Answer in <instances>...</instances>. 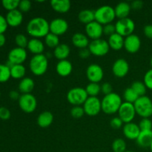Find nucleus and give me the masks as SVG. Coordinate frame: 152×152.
Returning a JSON list of instances; mask_svg holds the SVG:
<instances>
[{"instance_id":"obj_13","label":"nucleus","mask_w":152,"mask_h":152,"mask_svg":"<svg viewBox=\"0 0 152 152\" xmlns=\"http://www.w3.org/2000/svg\"><path fill=\"white\" fill-rule=\"evenodd\" d=\"M28 57V53L25 48L16 47L11 49L7 55V60L13 65H22Z\"/></svg>"},{"instance_id":"obj_36","label":"nucleus","mask_w":152,"mask_h":152,"mask_svg":"<svg viewBox=\"0 0 152 152\" xmlns=\"http://www.w3.org/2000/svg\"><path fill=\"white\" fill-rule=\"evenodd\" d=\"M112 150L114 152H125L126 151V142L121 138L114 140L112 142Z\"/></svg>"},{"instance_id":"obj_25","label":"nucleus","mask_w":152,"mask_h":152,"mask_svg":"<svg viewBox=\"0 0 152 152\" xmlns=\"http://www.w3.org/2000/svg\"><path fill=\"white\" fill-rule=\"evenodd\" d=\"M136 141L141 148H149L152 143V130L141 131Z\"/></svg>"},{"instance_id":"obj_5","label":"nucleus","mask_w":152,"mask_h":152,"mask_svg":"<svg viewBox=\"0 0 152 152\" xmlns=\"http://www.w3.org/2000/svg\"><path fill=\"white\" fill-rule=\"evenodd\" d=\"M137 114L142 118H149L152 116V100L147 96H140L134 103Z\"/></svg>"},{"instance_id":"obj_41","label":"nucleus","mask_w":152,"mask_h":152,"mask_svg":"<svg viewBox=\"0 0 152 152\" xmlns=\"http://www.w3.org/2000/svg\"><path fill=\"white\" fill-rule=\"evenodd\" d=\"M138 125L141 131L152 130V122L149 118H142Z\"/></svg>"},{"instance_id":"obj_27","label":"nucleus","mask_w":152,"mask_h":152,"mask_svg":"<svg viewBox=\"0 0 152 152\" xmlns=\"http://www.w3.org/2000/svg\"><path fill=\"white\" fill-rule=\"evenodd\" d=\"M71 53V48L67 44H59L53 50V56L59 59V61L65 60L69 56Z\"/></svg>"},{"instance_id":"obj_20","label":"nucleus","mask_w":152,"mask_h":152,"mask_svg":"<svg viewBox=\"0 0 152 152\" xmlns=\"http://www.w3.org/2000/svg\"><path fill=\"white\" fill-rule=\"evenodd\" d=\"M73 71V65L70 61L65 59L57 62L56 65V71L61 77H68Z\"/></svg>"},{"instance_id":"obj_21","label":"nucleus","mask_w":152,"mask_h":152,"mask_svg":"<svg viewBox=\"0 0 152 152\" xmlns=\"http://www.w3.org/2000/svg\"><path fill=\"white\" fill-rule=\"evenodd\" d=\"M50 6L57 13H65L71 9V3L69 0H52Z\"/></svg>"},{"instance_id":"obj_14","label":"nucleus","mask_w":152,"mask_h":152,"mask_svg":"<svg viewBox=\"0 0 152 152\" xmlns=\"http://www.w3.org/2000/svg\"><path fill=\"white\" fill-rule=\"evenodd\" d=\"M130 66L125 59L120 58L117 59L112 65V72L115 77L118 78H123L129 72Z\"/></svg>"},{"instance_id":"obj_40","label":"nucleus","mask_w":152,"mask_h":152,"mask_svg":"<svg viewBox=\"0 0 152 152\" xmlns=\"http://www.w3.org/2000/svg\"><path fill=\"white\" fill-rule=\"evenodd\" d=\"M85 111L83 107L82 106H74L71 109V115L74 119H80L84 116Z\"/></svg>"},{"instance_id":"obj_52","label":"nucleus","mask_w":152,"mask_h":152,"mask_svg":"<svg viewBox=\"0 0 152 152\" xmlns=\"http://www.w3.org/2000/svg\"><path fill=\"white\" fill-rule=\"evenodd\" d=\"M21 95L19 94V92L17 91H10V93H9V97L11 99H13V100H19V97H20Z\"/></svg>"},{"instance_id":"obj_57","label":"nucleus","mask_w":152,"mask_h":152,"mask_svg":"<svg viewBox=\"0 0 152 152\" xmlns=\"http://www.w3.org/2000/svg\"><path fill=\"white\" fill-rule=\"evenodd\" d=\"M0 96H1V91H0Z\"/></svg>"},{"instance_id":"obj_33","label":"nucleus","mask_w":152,"mask_h":152,"mask_svg":"<svg viewBox=\"0 0 152 152\" xmlns=\"http://www.w3.org/2000/svg\"><path fill=\"white\" fill-rule=\"evenodd\" d=\"M134 91L139 96H145L147 91V87L145 86V83L141 81H135L132 83L131 86Z\"/></svg>"},{"instance_id":"obj_6","label":"nucleus","mask_w":152,"mask_h":152,"mask_svg":"<svg viewBox=\"0 0 152 152\" xmlns=\"http://www.w3.org/2000/svg\"><path fill=\"white\" fill-rule=\"evenodd\" d=\"M88 98L86 88L81 87H75L70 89L67 94V99L68 102L74 106H81Z\"/></svg>"},{"instance_id":"obj_48","label":"nucleus","mask_w":152,"mask_h":152,"mask_svg":"<svg viewBox=\"0 0 152 152\" xmlns=\"http://www.w3.org/2000/svg\"><path fill=\"white\" fill-rule=\"evenodd\" d=\"M101 91L105 95H108L113 92V87L109 83H104L101 86Z\"/></svg>"},{"instance_id":"obj_23","label":"nucleus","mask_w":152,"mask_h":152,"mask_svg":"<svg viewBox=\"0 0 152 152\" xmlns=\"http://www.w3.org/2000/svg\"><path fill=\"white\" fill-rule=\"evenodd\" d=\"M131 10H132V7L129 3L126 1H121L118 3L114 8L116 17L118 18V19L128 18L129 15L130 14Z\"/></svg>"},{"instance_id":"obj_50","label":"nucleus","mask_w":152,"mask_h":152,"mask_svg":"<svg viewBox=\"0 0 152 152\" xmlns=\"http://www.w3.org/2000/svg\"><path fill=\"white\" fill-rule=\"evenodd\" d=\"M143 33L148 39H152V25H147L144 27Z\"/></svg>"},{"instance_id":"obj_7","label":"nucleus","mask_w":152,"mask_h":152,"mask_svg":"<svg viewBox=\"0 0 152 152\" xmlns=\"http://www.w3.org/2000/svg\"><path fill=\"white\" fill-rule=\"evenodd\" d=\"M115 28L116 33L126 38L128 36L133 34L135 30V23L130 18H125L117 20L115 23Z\"/></svg>"},{"instance_id":"obj_35","label":"nucleus","mask_w":152,"mask_h":152,"mask_svg":"<svg viewBox=\"0 0 152 152\" xmlns=\"http://www.w3.org/2000/svg\"><path fill=\"white\" fill-rule=\"evenodd\" d=\"M123 96H124L125 102H130V103L134 104L137 100L138 98L140 97L134 91L133 89L132 88H127L125 90L124 93H123Z\"/></svg>"},{"instance_id":"obj_56","label":"nucleus","mask_w":152,"mask_h":152,"mask_svg":"<svg viewBox=\"0 0 152 152\" xmlns=\"http://www.w3.org/2000/svg\"><path fill=\"white\" fill-rule=\"evenodd\" d=\"M125 152H134V151H125Z\"/></svg>"},{"instance_id":"obj_1","label":"nucleus","mask_w":152,"mask_h":152,"mask_svg":"<svg viewBox=\"0 0 152 152\" xmlns=\"http://www.w3.org/2000/svg\"><path fill=\"white\" fill-rule=\"evenodd\" d=\"M49 22L43 17H34L28 22L26 27L27 33L33 38L45 37L50 33Z\"/></svg>"},{"instance_id":"obj_31","label":"nucleus","mask_w":152,"mask_h":152,"mask_svg":"<svg viewBox=\"0 0 152 152\" xmlns=\"http://www.w3.org/2000/svg\"><path fill=\"white\" fill-rule=\"evenodd\" d=\"M26 74V68L23 65H14L10 68V76L15 80H22Z\"/></svg>"},{"instance_id":"obj_39","label":"nucleus","mask_w":152,"mask_h":152,"mask_svg":"<svg viewBox=\"0 0 152 152\" xmlns=\"http://www.w3.org/2000/svg\"><path fill=\"white\" fill-rule=\"evenodd\" d=\"M1 4L4 8L8 11L16 10L19 7V0H2Z\"/></svg>"},{"instance_id":"obj_17","label":"nucleus","mask_w":152,"mask_h":152,"mask_svg":"<svg viewBox=\"0 0 152 152\" xmlns=\"http://www.w3.org/2000/svg\"><path fill=\"white\" fill-rule=\"evenodd\" d=\"M141 40L136 34H132L125 38L124 48L126 51L130 53H135L140 49Z\"/></svg>"},{"instance_id":"obj_44","label":"nucleus","mask_w":152,"mask_h":152,"mask_svg":"<svg viewBox=\"0 0 152 152\" xmlns=\"http://www.w3.org/2000/svg\"><path fill=\"white\" fill-rule=\"evenodd\" d=\"M116 33V28L115 25H113V24H108V25H103V34L105 35L111 36L112 34H115Z\"/></svg>"},{"instance_id":"obj_30","label":"nucleus","mask_w":152,"mask_h":152,"mask_svg":"<svg viewBox=\"0 0 152 152\" xmlns=\"http://www.w3.org/2000/svg\"><path fill=\"white\" fill-rule=\"evenodd\" d=\"M78 19L83 24H88L95 21V10L90 9H85L80 11L78 14Z\"/></svg>"},{"instance_id":"obj_18","label":"nucleus","mask_w":152,"mask_h":152,"mask_svg":"<svg viewBox=\"0 0 152 152\" xmlns=\"http://www.w3.org/2000/svg\"><path fill=\"white\" fill-rule=\"evenodd\" d=\"M140 132L141 130L139 127V125L136 124L133 122L126 123L123 128V132L124 136L127 139L132 140H136L139 137Z\"/></svg>"},{"instance_id":"obj_43","label":"nucleus","mask_w":152,"mask_h":152,"mask_svg":"<svg viewBox=\"0 0 152 152\" xmlns=\"http://www.w3.org/2000/svg\"><path fill=\"white\" fill-rule=\"evenodd\" d=\"M143 83H145L147 88L152 90V68L145 73L143 78Z\"/></svg>"},{"instance_id":"obj_49","label":"nucleus","mask_w":152,"mask_h":152,"mask_svg":"<svg viewBox=\"0 0 152 152\" xmlns=\"http://www.w3.org/2000/svg\"><path fill=\"white\" fill-rule=\"evenodd\" d=\"M91 52L89 50L88 48H83V49H80V52H79V55H80V57L81 59H86L87 58H88L89 56H91Z\"/></svg>"},{"instance_id":"obj_12","label":"nucleus","mask_w":152,"mask_h":152,"mask_svg":"<svg viewBox=\"0 0 152 152\" xmlns=\"http://www.w3.org/2000/svg\"><path fill=\"white\" fill-rule=\"evenodd\" d=\"M86 77L91 83H99L103 79V69L98 64H91L86 70Z\"/></svg>"},{"instance_id":"obj_2","label":"nucleus","mask_w":152,"mask_h":152,"mask_svg":"<svg viewBox=\"0 0 152 152\" xmlns=\"http://www.w3.org/2000/svg\"><path fill=\"white\" fill-rule=\"evenodd\" d=\"M123 101L118 94L115 92L105 95L101 100L102 111L106 114H114L118 112Z\"/></svg>"},{"instance_id":"obj_54","label":"nucleus","mask_w":152,"mask_h":152,"mask_svg":"<svg viewBox=\"0 0 152 152\" xmlns=\"http://www.w3.org/2000/svg\"><path fill=\"white\" fill-rule=\"evenodd\" d=\"M150 65H151V68H152V57L151 58V60H150Z\"/></svg>"},{"instance_id":"obj_38","label":"nucleus","mask_w":152,"mask_h":152,"mask_svg":"<svg viewBox=\"0 0 152 152\" xmlns=\"http://www.w3.org/2000/svg\"><path fill=\"white\" fill-rule=\"evenodd\" d=\"M28 42L26 36L23 34H18L15 37V43L16 44L17 47L21 48H26L28 47Z\"/></svg>"},{"instance_id":"obj_4","label":"nucleus","mask_w":152,"mask_h":152,"mask_svg":"<svg viewBox=\"0 0 152 152\" xmlns=\"http://www.w3.org/2000/svg\"><path fill=\"white\" fill-rule=\"evenodd\" d=\"M115 18V10L110 5H102L95 10V21L102 25L111 24Z\"/></svg>"},{"instance_id":"obj_28","label":"nucleus","mask_w":152,"mask_h":152,"mask_svg":"<svg viewBox=\"0 0 152 152\" xmlns=\"http://www.w3.org/2000/svg\"><path fill=\"white\" fill-rule=\"evenodd\" d=\"M53 115L50 111H45L37 117V124L41 128H48L53 123Z\"/></svg>"},{"instance_id":"obj_9","label":"nucleus","mask_w":152,"mask_h":152,"mask_svg":"<svg viewBox=\"0 0 152 152\" xmlns=\"http://www.w3.org/2000/svg\"><path fill=\"white\" fill-rule=\"evenodd\" d=\"M19 108L27 114L34 112L37 107V100L32 94H24L19 97Z\"/></svg>"},{"instance_id":"obj_16","label":"nucleus","mask_w":152,"mask_h":152,"mask_svg":"<svg viewBox=\"0 0 152 152\" xmlns=\"http://www.w3.org/2000/svg\"><path fill=\"white\" fill-rule=\"evenodd\" d=\"M86 36L92 40L101 39L103 34V25L94 21L86 25Z\"/></svg>"},{"instance_id":"obj_11","label":"nucleus","mask_w":152,"mask_h":152,"mask_svg":"<svg viewBox=\"0 0 152 152\" xmlns=\"http://www.w3.org/2000/svg\"><path fill=\"white\" fill-rule=\"evenodd\" d=\"M117 113H118V117L121 119L125 124L132 123L137 114L134 104L127 102L122 103Z\"/></svg>"},{"instance_id":"obj_45","label":"nucleus","mask_w":152,"mask_h":152,"mask_svg":"<svg viewBox=\"0 0 152 152\" xmlns=\"http://www.w3.org/2000/svg\"><path fill=\"white\" fill-rule=\"evenodd\" d=\"M11 113L10 110L4 106L0 107V119L1 120H7L10 118Z\"/></svg>"},{"instance_id":"obj_10","label":"nucleus","mask_w":152,"mask_h":152,"mask_svg":"<svg viewBox=\"0 0 152 152\" xmlns=\"http://www.w3.org/2000/svg\"><path fill=\"white\" fill-rule=\"evenodd\" d=\"M83 107L85 114L90 117L98 115L102 111L101 100L97 96H88Z\"/></svg>"},{"instance_id":"obj_37","label":"nucleus","mask_w":152,"mask_h":152,"mask_svg":"<svg viewBox=\"0 0 152 152\" xmlns=\"http://www.w3.org/2000/svg\"><path fill=\"white\" fill-rule=\"evenodd\" d=\"M10 77V68L5 64H0V83H6Z\"/></svg>"},{"instance_id":"obj_26","label":"nucleus","mask_w":152,"mask_h":152,"mask_svg":"<svg viewBox=\"0 0 152 152\" xmlns=\"http://www.w3.org/2000/svg\"><path fill=\"white\" fill-rule=\"evenodd\" d=\"M124 37L115 33L108 37V42L110 48H112L114 50H120L124 48Z\"/></svg>"},{"instance_id":"obj_34","label":"nucleus","mask_w":152,"mask_h":152,"mask_svg":"<svg viewBox=\"0 0 152 152\" xmlns=\"http://www.w3.org/2000/svg\"><path fill=\"white\" fill-rule=\"evenodd\" d=\"M88 96H97V95L101 91V86L99 83H90L86 88Z\"/></svg>"},{"instance_id":"obj_32","label":"nucleus","mask_w":152,"mask_h":152,"mask_svg":"<svg viewBox=\"0 0 152 152\" xmlns=\"http://www.w3.org/2000/svg\"><path fill=\"white\" fill-rule=\"evenodd\" d=\"M45 44L50 48H56L60 43H59V38L58 36L55 34L49 33L45 37Z\"/></svg>"},{"instance_id":"obj_22","label":"nucleus","mask_w":152,"mask_h":152,"mask_svg":"<svg viewBox=\"0 0 152 152\" xmlns=\"http://www.w3.org/2000/svg\"><path fill=\"white\" fill-rule=\"evenodd\" d=\"M73 45L75 47L78 48L80 49L87 48L89 45V38L84 34L82 33H76L72 36L71 39Z\"/></svg>"},{"instance_id":"obj_42","label":"nucleus","mask_w":152,"mask_h":152,"mask_svg":"<svg viewBox=\"0 0 152 152\" xmlns=\"http://www.w3.org/2000/svg\"><path fill=\"white\" fill-rule=\"evenodd\" d=\"M19 10L22 13H27L29 11L31 8V2L29 0H22L19 1Z\"/></svg>"},{"instance_id":"obj_29","label":"nucleus","mask_w":152,"mask_h":152,"mask_svg":"<svg viewBox=\"0 0 152 152\" xmlns=\"http://www.w3.org/2000/svg\"><path fill=\"white\" fill-rule=\"evenodd\" d=\"M34 87H35V83L34 80L30 77H24L19 83V90L22 94H31Z\"/></svg>"},{"instance_id":"obj_55","label":"nucleus","mask_w":152,"mask_h":152,"mask_svg":"<svg viewBox=\"0 0 152 152\" xmlns=\"http://www.w3.org/2000/svg\"><path fill=\"white\" fill-rule=\"evenodd\" d=\"M149 148H150V150H151V151L152 152V143L151 144V145H150Z\"/></svg>"},{"instance_id":"obj_24","label":"nucleus","mask_w":152,"mask_h":152,"mask_svg":"<svg viewBox=\"0 0 152 152\" xmlns=\"http://www.w3.org/2000/svg\"><path fill=\"white\" fill-rule=\"evenodd\" d=\"M27 48L34 55L42 54L45 50V45L39 39L32 38L28 42Z\"/></svg>"},{"instance_id":"obj_53","label":"nucleus","mask_w":152,"mask_h":152,"mask_svg":"<svg viewBox=\"0 0 152 152\" xmlns=\"http://www.w3.org/2000/svg\"><path fill=\"white\" fill-rule=\"evenodd\" d=\"M6 42V37L4 34H0V48L4 45Z\"/></svg>"},{"instance_id":"obj_47","label":"nucleus","mask_w":152,"mask_h":152,"mask_svg":"<svg viewBox=\"0 0 152 152\" xmlns=\"http://www.w3.org/2000/svg\"><path fill=\"white\" fill-rule=\"evenodd\" d=\"M8 24H7L6 18L1 14H0V34H4L7 29Z\"/></svg>"},{"instance_id":"obj_15","label":"nucleus","mask_w":152,"mask_h":152,"mask_svg":"<svg viewBox=\"0 0 152 152\" xmlns=\"http://www.w3.org/2000/svg\"><path fill=\"white\" fill-rule=\"evenodd\" d=\"M49 27H50V33L59 37L63 35L68 31V23L64 19L56 18L50 22Z\"/></svg>"},{"instance_id":"obj_8","label":"nucleus","mask_w":152,"mask_h":152,"mask_svg":"<svg viewBox=\"0 0 152 152\" xmlns=\"http://www.w3.org/2000/svg\"><path fill=\"white\" fill-rule=\"evenodd\" d=\"M88 48L89 49L92 55L96 56H105L110 50L108 41L102 38L90 42Z\"/></svg>"},{"instance_id":"obj_46","label":"nucleus","mask_w":152,"mask_h":152,"mask_svg":"<svg viewBox=\"0 0 152 152\" xmlns=\"http://www.w3.org/2000/svg\"><path fill=\"white\" fill-rule=\"evenodd\" d=\"M123 122L122 121L121 119L119 117H114L112 120L110 122V125H111V127L114 129H119L123 126Z\"/></svg>"},{"instance_id":"obj_19","label":"nucleus","mask_w":152,"mask_h":152,"mask_svg":"<svg viewBox=\"0 0 152 152\" xmlns=\"http://www.w3.org/2000/svg\"><path fill=\"white\" fill-rule=\"evenodd\" d=\"M5 18L8 26L15 28L19 26L22 24L23 21V14L19 9H16L7 12Z\"/></svg>"},{"instance_id":"obj_3","label":"nucleus","mask_w":152,"mask_h":152,"mask_svg":"<svg viewBox=\"0 0 152 152\" xmlns=\"http://www.w3.org/2000/svg\"><path fill=\"white\" fill-rule=\"evenodd\" d=\"M29 67L34 75H43L48 68V59L44 54L34 55L30 60Z\"/></svg>"},{"instance_id":"obj_51","label":"nucleus","mask_w":152,"mask_h":152,"mask_svg":"<svg viewBox=\"0 0 152 152\" xmlns=\"http://www.w3.org/2000/svg\"><path fill=\"white\" fill-rule=\"evenodd\" d=\"M131 7L133 9H136V10H139V9L142 8L143 6V2L140 0H135V1H132L131 3Z\"/></svg>"}]
</instances>
